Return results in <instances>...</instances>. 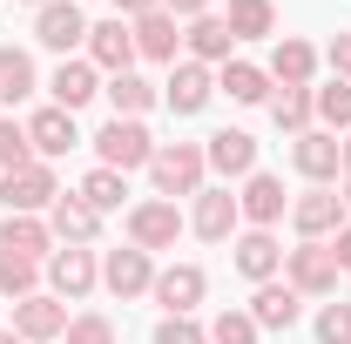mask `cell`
I'll use <instances>...</instances> for the list:
<instances>
[{"mask_svg": "<svg viewBox=\"0 0 351 344\" xmlns=\"http://www.w3.org/2000/svg\"><path fill=\"white\" fill-rule=\"evenodd\" d=\"M34 284H41V263L34 257H14V250H0V291L21 304V297H34Z\"/></svg>", "mask_w": 351, "mask_h": 344, "instance_id": "32", "label": "cell"}, {"mask_svg": "<svg viewBox=\"0 0 351 344\" xmlns=\"http://www.w3.org/2000/svg\"><path fill=\"white\" fill-rule=\"evenodd\" d=\"M115 7H122V21H142V14H156L162 0H115Z\"/></svg>", "mask_w": 351, "mask_h": 344, "instance_id": "42", "label": "cell"}, {"mask_svg": "<svg viewBox=\"0 0 351 344\" xmlns=\"http://www.w3.org/2000/svg\"><path fill=\"white\" fill-rule=\"evenodd\" d=\"M108 101H115V115H129V122H135L142 108H156V88L129 68V75H108Z\"/></svg>", "mask_w": 351, "mask_h": 344, "instance_id": "30", "label": "cell"}, {"mask_svg": "<svg viewBox=\"0 0 351 344\" xmlns=\"http://www.w3.org/2000/svg\"><path fill=\"white\" fill-rule=\"evenodd\" d=\"M149 291H156V304H162L169 317H189V310L203 304V270H196V263H169Z\"/></svg>", "mask_w": 351, "mask_h": 344, "instance_id": "13", "label": "cell"}, {"mask_svg": "<svg viewBox=\"0 0 351 344\" xmlns=\"http://www.w3.org/2000/svg\"><path fill=\"white\" fill-rule=\"evenodd\" d=\"M237 210L250 216V223H257V230H270V223H277V216H284V182H277V175H243V196H237Z\"/></svg>", "mask_w": 351, "mask_h": 344, "instance_id": "21", "label": "cell"}, {"mask_svg": "<svg viewBox=\"0 0 351 344\" xmlns=\"http://www.w3.org/2000/svg\"><path fill=\"white\" fill-rule=\"evenodd\" d=\"M311 68H317L311 41H291V34H284V41L270 47V75H277L284 88H311Z\"/></svg>", "mask_w": 351, "mask_h": 344, "instance_id": "25", "label": "cell"}, {"mask_svg": "<svg viewBox=\"0 0 351 344\" xmlns=\"http://www.w3.org/2000/svg\"><path fill=\"white\" fill-rule=\"evenodd\" d=\"M291 162H298V175H311V182H331V175L345 169V149H338V135L304 129V135H298V149H291Z\"/></svg>", "mask_w": 351, "mask_h": 344, "instance_id": "14", "label": "cell"}, {"mask_svg": "<svg viewBox=\"0 0 351 344\" xmlns=\"http://www.w3.org/2000/svg\"><path fill=\"white\" fill-rule=\"evenodd\" d=\"M270 115H277V129L304 135V129H311V115H317V101H311V88H284V95L270 101Z\"/></svg>", "mask_w": 351, "mask_h": 344, "instance_id": "33", "label": "cell"}, {"mask_svg": "<svg viewBox=\"0 0 351 344\" xmlns=\"http://www.w3.org/2000/svg\"><path fill=\"white\" fill-rule=\"evenodd\" d=\"M331 257H338V270H351V230H338V243H331Z\"/></svg>", "mask_w": 351, "mask_h": 344, "instance_id": "43", "label": "cell"}, {"mask_svg": "<svg viewBox=\"0 0 351 344\" xmlns=\"http://www.w3.org/2000/svg\"><path fill=\"white\" fill-rule=\"evenodd\" d=\"M324 61H331V75H338V82H351V34H338V41L324 47Z\"/></svg>", "mask_w": 351, "mask_h": 344, "instance_id": "40", "label": "cell"}, {"mask_svg": "<svg viewBox=\"0 0 351 344\" xmlns=\"http://www.w3.org/2000/svg\"><path fill=\"white\" fill-rule=\"evenodd\" d=\"M0 344H27V338H21V331H0Z\"/></svg>", "mask_w": 351, "mask_h": 344, "instance_id": "44", "label": "cell"}, {"mask_svg": "<svg viewBox=\"0 0 351 344\" xmlns=\"http://www.w3.org/2000/svg\"><path fill=\"white\" fill-rule=\"evenodd\" d=\"M203 162L217 175H257V135L243 129H217L210 142H203Z\"/></svg>", "mask_w": 351, "mask_h": 344, "instance_id": "11", "label": "cell"}, {"mask_svg": "<svg viewBox=\"0 0 351 344\" xmlns=\"http://www.w3.org/2000/svg\"><path fill=\"white\" fill-rule=\"evenodd\" d=\"M291 263V291L298 297H331L338 291V257H331V243H298V250H284Z\"/></svg>", "mask_w": 351, "mask_h": 344, "instance_id": "5", "label": "cell"}, {"mask_svg": "<svg viewBox=\"0 0 351 344\" xmlns=\"http://www.w3.org/2000/svg\"><path fill=\"white\" fill-rule=\"evenodd\" d=\"M88 61L95 68H108V75H129L135 61V27L115 14V21H101V27H88Z\"/></svg>", "mask_w": 351, "mask_h": 344, "instance_id": "9", "label": "cell"}, {"mask_svg": "<svg viewBox=\"0 0 351 344\" xmlns=\"http://www.w3.org/2000/svg\"><path fill=\"white\" fill-rule=\"evenodd\" d=\"M34 95V61L21 47H0V101H27Z\"/></svg>", "mask_w": 351, "mask_h": 344, "instance_id": "31", "label": "cell"}, {"mask_svg": "<svg viewBox=\"0 0 351 344\" xmlns=\"http://www.w3.org/2000/svg\"><path fill=\"white\" fill-rule=\"evenodd\" d=\"M54 196H61V182H54L47 162H27V169L0 175V203H7V216H41V210H54Z\"/></svg>", "mask_w": 351, "mask_h": 344, "instance_id": "3", "label": "cell"}, {"mask_svg": "<svg viewBox=\"0 0 351 344\" xmlns=\"http://www.w3.org/2000/svg\"><path fill=\"white\" fill-rule=\"evenodd\" d=\"M210 344H257V317L250 310H223L210 324Z\"/></svg>", "mask_w": 351, "mask_h": 344, "instance_id": "36", "label": "cell"}, {"mask_svg": "<svg viewBox=\"0 0 351 344\" xmlns=\"http://www.w3.org/2000/svg\"><path fill=\"white\" fill-rule=\"evenodd\" d=\"M47 88H54V108H68V115H75V108H88V101L101 95V82H95V61H61Z\"/></svg>", "mask_w": 351, "mask_h": 344, "instance_id": "18", "label": "cell"}, {"mask_svg": "<svg viewBox=\"0 0 351 344\" xmlns=\"http://www.w3.org/2000/svg\"><path fill=\"white\" fill-rule=\"evenodd\" d=\"M217 88L230 95V101H263V95H270V75H263V68H250V61H223Z\"/></svg>", "mask_w": 351, "mask_h": 344, "instance_id": "29", "label": "cell"}, {"mask_svg": "<svg viewBox=\"0 0 351 344\" xmlns=\"http://www.w3.org/2000/svg\"><path fill=\"white\" fill-rule=\"evenodd\" d=\"M47 230H54V236H68V243H88V236L101 230V216L88 210L82 196H54V210H47Z\"/></svg>", "mask_w": 351, "mask_h": 344, "instance_id": "24", "label": "cell"}, {"mask_svg": "<svg viewBox=\"0 0 351 344\" xmlns=\"http://www.w3.org/2000/svg\"><path fill=\"white\" fill-rule=\"evenodd\" d=\"M230 47H237V34H230V21H217V14H203V21H189V54L210 68V61H230Z\"/></svg>", "mask_w": 351, "mask_h": 344, "instance_id": "26", "label": "cell"}, {"mask_svg": "<svg viewBox=\"0 0 351 344\" xmlns=\"http://www.w3.org/2000/svg\"><path fill=\"white\" fill-rule=\"evenodd\" d=\"M223 21H230V34H237V41H263V34L277 27V7H270V0H230V14H223Z\"/></svg>", "mask_w": 351, "mask_h": 344, "instance_id": "28", "label": "cell"}, {"mask_svg": "<svg viewBox=\"0 0 351 344\" xmlns=\"http://www.w3.org/2000/svg\"><path fill=\"white\" fill-rule=\"evenodd\" d=\"M47 284H54V297H88V291L101 284V263H95V250H82V243L54 250V257H47Z\"/></svg>", "mask_w": 351, "mask_h": 344, "instance_id": "6", "label": "cell"}, {"mask_svg": "<svg viewBox=\"0 0 351 344\" xmlns=\"http://www.w3.org/2000/svg\"><path fill=\"white\" fill-rule=\"evenodd\" d=\"M210 95H217V82H210V68H203V61H182V68L169 75V88H162V101H169L176 115L210 108Z\"/></svg>", "mask_w": 351, "mask_h": 344, "instance_id": "17", "label": "cell"}, {"mask_svg": "<svg viewBox=\"0 0 351 344\" xmlns=\"http://www.w3.org/2000/svg\"><path fill=\"white\" fill-rule=\"evenodd\" d=\"M338 149H345V175H351V135H345V142H338Z\"/></svg>", "mask_w": 351, "mask_h": 344, "instance_id": "45", "label": "cell"}, {"mask_svg": "<svg viewBox=\"0 0 351 344\" xmlns=\"http://www.w3.org/2000/svg\"><path fill=\"white\" fill-rule=\"evenodd\" d=\"M75 196H82L95 216H108V210H122V196H129V175H115V169H88Z\"/></svg>", "mask_w": 351, "mask_h": 344, "instance_id": "27", "label": "cell"}, {"mask_svg": "<svg viewBox=\"0 0 351 344\" xmlns=\"http://www.w3.org/2000/svg\"><path fill=\"white\" fill-rule=\"evenodd\" d=\"M345 210H351V175H345Z\"/></svg>", "mask_w": 351, "mask_h": 344, "instance_id": "46", "label": "cell"}, {"mask_svg": "<svg viewBox=\"0 0 351 344\" xmlns=\"http://www.w3.org/2000/svg\"><path fill=\"white\" fill-rule=\"evenodd\" d=\"M14 331H21L27 344L61 338V331H68V304H61V297H41V291H34V297H21V304H14Z\"/></svg>", "mask_w": 351, "mask_h": 344, "instance_id": "10", "label": "cell"}, {"mask_svg": "<svg viewBox=\"0 0 351 344\" xmlns=\"http://www.w3.org/2000/svg\"><path fill=\"white\" fill-rule=\"evenodd\" d=\"M162 7H169V14H182V21H203V14H210V0H162Z\"/></svg>", "mask_w": 351, "mask_h": 344, "instance_id": "41", "label": "cell"}, {"mask_svg": "<svg viewBox=\"0 0 351 344\" xmlns=\"http://www.w3.org/2000/svg\"><path fill=\"white\" fill-rule=\"evenodd\" d=\"M27 142H34V156H41V162H54V156H68V149L82 142V129H75V115H68V108H41V115L27 122Z\"/></svg>", "mask_w": 351, "mask_h": 344, "instance_id": "16", "label": "cell"}, {"mask_svg": "<svg viewBox=\"0 0 351 344\" xmlns=\"http://www.w3.org/2000/svg\"><path fill=\"white\" fill-rule=\"evenodd\" d=\"M34 41H41V47H54V54L82 47V41H88V21H82V7H75V0H47L41 14H34Z\"/></svg>", "mask_w": 351, "mask_h": 344, "instance_id": "8", "label": "cell"}, {"mask_svg": "<svg viewBox=\"0 0 351 344\" xmlns=\"http://www.w3.org/2000/svg\"><path fill=\"white\" fill-rule=\"evenodd\" d=\"M176 236H182V210H176L169 196H156V203H135L129 210V243L135 250H176Z\"/></svg>", "mask_w": 351, "mask_h": 344, "instance_id": "4", "label": "cell"}, {"mask_svg": "<svg viewBox=\"0 0 351 344\" xmlns=\"http://www.w3.org/2000/svg\"><path fill=\"white\" fill-rule=\"evenodd\" d=\"M277 263H284V250H277V236H270V230H243V236H237V270H243L250 284H270V277H277Z\"/></svg>", "mask_w": 351, "mask_h": 344, "instance_id": "19", "label": "cell"}, {"mask_svg": "<svg viewBox=\"0 0 351 344\" xmlns=\"http://www.w3.org/2000/svg\"><path fill=\"white\" fill-rule=\"evenodd\" d=\"M311 101H317L324 129H345V135H351V82H331V88H317Z\"/></svg>", "mask_w": 351, "mask_h": 344, "instance_id": "34", "label": "cell"}, {"mask_svg": "<svg viewBox=\"0 0 351 344\" xmlns=\"http://www.w3.org/2000/svg\"><path fill=\"white\" fill-rule=\"evenodd\" d=\"M156 344H210V331H203L196 317H162V324H156Z\"/></svg>", "mask_w": 351, "mask_h": 344, "instance_id": "39", "label": "cell"}, {"mask_svg": "<svg viewBox=\"0 0 351 344\" xmlns=\"http://www.w3.org/2000/svg\"><path fill=\"white\" fill-rule=\"evenodd\" d=\"M68 344H115V324L101 317V310H82V317H68Z\"/></svg>", "mask_w": 351, "mask_h": 344, "instance_id": "37", "label": "cell"}, {"mask_svg": "<svg viewBox=\"0 0 351 344\" xmlns=\"http://www.w3.org/2000/svg\"><path fill=\"white\" fill-rule=\"evenodd\" d=\"M203 169H210V162H203V149H196V142H162V149H156V162H149V175H156V189H162V196H196V189H203Z\"/></svg>", "mask_w": 351, "mask_h": 344, "instance_id": "2", "label": "cell"}, {"mask_svg": "<svg viewBox=\"0 0 351 344\" xmlns=\"http://www.w3.org/2000/svg\"><path fill=\"white\" fill-rule=\"evenodd\" d=\"M27 7H47V0H27Z\"/></svg>", "mask_w": 351, "mask_h": 344, "instance_id": "47", "label": "cell"}, {"mask_svg": "<svg viewBox=\"0 0 351 344\" xmlns=\"http://www.w3.org/2000/svg\"><path fill=\"white\" fill-rule=\"evenodd\" d=\"M101 284L115 291V297H142L149 284H156V263H149V250H108V263H101Z\"/></svg>", "mask_w": 351, "mask_h": 344, "instance_id": "12", "label": "cell"}, {"mask_svg": "<svg viewBox=\"0 0 351 344\" xmlns=\"http://www.w3.org/2000/svg\"><path fill=\"white\" fill-rule=\"evenodd\" d=\"M156 135L142 129V122H129V115H115L108 129L95 135V156H101V169H115V175H129V169H149L156 162Z\"/></svg>", "mask_w": 351, "mask_h": 344, "instance_id": "1", "label": "cell"}, {"mask_svg": "<svg viewBox=\"0 0 351 344\" xmlns=\"http://www.w3.org/2000/svg\"><path fill=\"white\" fill-rule=\"evenodd\" d=\"M129 27H135V54H149V61H176V41H182V34H176V14L156 7V14H142V21H129Z\"/></svg>", "mask_w": 351, "mask_h": 344, "instance_id": "23", "label": "cell"}, {"mask_svg": "<svg viewBox=\"0 0 351 344\" xmlns=\"http://www.w3.org/2000/svg\"><path fill=\"white\" fill-rule=\"evenodd\" d=\"M34 162V142H27V122H0V175L27 169Z\"/></svg>", "mask_w": 351, "mask_h": 344, "instance_id": "35", "label": "cell"}, {"mask_svg": "<svg viewBox=\"0 0 351 344\" xmlns=\"http://www.w3.org/2000/svg\"><path fill=\"white\" fill-rule=\"evenodd\" d=\"M47 243H54V230H47L41 216H7V223H0V250H14V257H54V250H47Z\"/></svg>", "mask_w": 351, "mask_h": 344, "instance_id": "22", "label": "cell"}, {"mask_svg": "<svg viewBox=\"0 0 351 344\" xmlns=\"http://www.w3.org/2000/svg\"><path fill=\"white\" fill-rule=\"evenodd\" d=\"M317 344H351V304H324L317 310Z\"/></svg>", "mask_w": 351, "mask_h": 344, "instance_id": "38", "label": "cell"}, {"mask_svg": "<svg viewBox=\"0 0 351 344\" xmlns=\"http://www.w3.org/2000/svg\"><path fill=\"white\" fill-rule=\"evenodd\" d=\"M237 196H230V189H196V216H189V230H196V236H203V243H223V236H230V230H237Z\"/></svg>", "mask_w": 351, "mask_h": 344, "instance_id": "15", "label": "cell"}, {"mask_svg": "<svg viewBox=\"0 0 351 344\" xmlns=\"http://www.w3.org/2000/svg\"><path fill=\"white\" fill-rule=\"evenodd\" d=\"M291 223H298L304 243H324V236L345 223V196H338V189H304V196L291 203Z\"/></svg>", "mask_w": 351, "mask_h": 344, "instance_id": "7", "label": "cell"}, {"mask_svg": "<svg viewBox=\"0 0 351 344\" xmlns=\"http://www.w3.org/2000/svg\"><path fill=\"white\" fill-rule=\"evenodd\" d=\"M298 291L291 284H257V297H250V317H257V331H291L298 324Z\"/></svg>", "mask_w": 351, "mask_h": 344, "instance_id": "20", "label": "cell"}]
</instances>
